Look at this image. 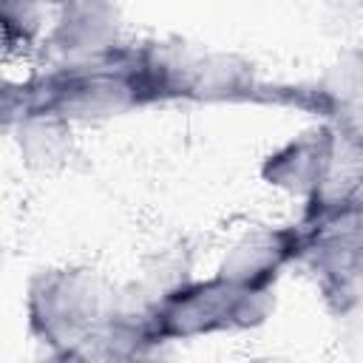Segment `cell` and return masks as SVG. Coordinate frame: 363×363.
I'll return each mask as SVG.
<instances>
[{
	"mask_svg": "<svg viewBox=\"0 0 363 363\" xmlns=\"http://www.w3.org/2000/svg\"><path fill=\"white\" fill-rule=\"evenodd\" d=\"M34 111L74 128L176 105L173 40L125 37L119 45L71 60H43L28 74Z\"/></svg>",
	"mask_w": 363,
	"mask_h": 363,
	"instance_id": "6da1fadb",
	"label": "cell"
},
{
	"mask_svg": "<svg viewBox=\"0 0 363 363\" xmlns=\"http://www.w3.org/2000/svg\"><path fill=\"white\" fill-rule=\"evenodd\" d=\"M113 286L102 272L79 264L37 269L26 284L23 312L28 337L57 360H94L108 320Z\"/></svg>",
	"mask_w": 363,
	"mask_h": 363,
	"instance_id": "7a4b0ae2",
	"label": "cell"
},
{
	"mask_svg": "<svg viewBox=\"0 0 363 363\" xmlns=\"http://www.w3.org/2000/svg\"><path fill=\"white\" fill-rule=\"evenodd\" d=\"M272 309V289H250L218 272L187 275L153 298L147 312V340L153 354L162 357L176 343L252 332L269 320Z\"/></svg>",
	"mask_w": 363,
	"mask_h": 363,
	"instance_id": "3957f363",
	"label": "cell"
},
{
	"mask_svg": "<svg viewBox=\"0 0 363 363\" xmlns=\"http://www.w3.org/2000/svg\"><path fill=\"white\" fill-rule=\"evenodd\" d=\"M298 227L303 233L298 267H303L315 281L320 303L337 320L357 318L363 292L360 204L323 221Z\"/></svg>",
	"mask_w": 363,
	"mask_h": 363,
	"instance_id": "277c9868",
	"label": "cell"
},
{
	"mask_svg": "<svg viewBox=\"0 0 363 363\" xmlns=\"http://www.w3.org/2000/svg\"><path fill=\"white\" fill-rule=\"evenodd\" d=\"M182 105H264L286 108V82L267 79L247 57L218 48H184Z\"/></svg>",
	"mask_w": 363,
	"mask_h": 363,
	"instance_id": "5b68a950",
	"label": "cell"
},
{
	"mask_svg": "<svg viewBox=\"0 0 363 363\" xmlns=\"http://www.w3.org/2000/svg\"><path fill=\"white\" fill-rule=\"evenodd\" d=\"M303 233L298 221L289 224H255L235 235L221 252L213 272L250 289H278V281L289 267H298Z\"/></svg>",
	"mask_w": 363,
	"mask_h": 363,
	"instance_id": "8992f818",
	"label": "cell"
},
{
	"mask_svg": "<svg viewBox=\"0 0 363 363\" xmlns=\"http://www.w3.org/2000/svg\"><path fill=\"white\" fill-rule=\"evenodd\" d=\"M125 37L116 0H54L40 54L43 60L88 57L119 45Z\"/></svg>",
	"mask_w": 363,
	"mask_h": 363,
	"instance_id": "52a82bcc",
	"label": "cell"
},
{
	"mask_svg": "<svg viewBox=\"0 0 363 363\" xmlns=\"http://www.w3.org/2000/svg\"><path fill=\"white\" fill-rule=\"evenodd\" d=\"M360 51H343L318 77L295 82V111L315 116V122H332L349 130H363V79H360Z\"/></svg>",
	"mask_w": 363,
	"mask_h": 363,
	"instance_id": "ba28073f",
	"label": "cell"
},
{
	"mask_svg": "<svg viewBox=\"0 0 363 363\" xmlns=\"http://www.w3.org/2000/svg\"><path fill=\"white\" fill-rule=\"evenodd\" d=\"M11 139L17 145L20 162L31 170H60L74 159L77 150L74 125L43 111L26 116L11 130Z\"/></svg>",
	"mask_w": 363,
	"mask_h": 363,
	"instance_id": "9c48e42d",
	"label": "cell"
},
{
	"mask_svg": "<svg viewBox=\"0 0 363 363\" xmlns=\"http://www.w3.org/2000/svg\"><path fill=\"white\" fill-rule=\"evenodd\" d=\"M48 17V0H0V48L11 57L40 54Z\"/></svg>",
	"mask_w": 363,
	"mask_h": 363,
	"instance_id": "30bf717a",
	"label": "cell"
},
{
	"mask_svg": "<svg viewBox=\"0 0 363 363\" xmlns=\"http://www.w3.org/2000/svg\"><path fill=\"white\" fill-rule=\"evenodd\" d=\"M34 113V96L28 77H9L0 74V133H9Z\"/></svg>",
	"mask_w": 363,
	"mask_h": 363,
	"instance_id": "8fae6325",
	"label": "cell"
},
{
	"mask_svg": "<svg viewBox=\"0 0 363 363\" xmlns=\"http://www.w3.org/2000/svg\"><path fill=\"white\" fill-rule=\"evenodd\" d=\"M323 11L340 17V20H354L360 14V3L363 0H315Z\"/></svg>",
	"mask_w": 363,
	"mask_h": 363,
	"instance_id": "7c38bea8",
	"label": "cell"
},
{
	"mask_svg": "<svg viewBox=\"0 0 363 363\" xmlns=\"http://www.w3.org/2000/svg\"><path fill=\"white\" fill-rule=\"evenodd\" d=\"M3 269H6V247L0 244V275H3Z\"/></svg>",
	"mask_w": 363,
	"mask_h": 363,
	"instance_id": "4fadbf2b",
	"label": "cell"
}]
</instances>
